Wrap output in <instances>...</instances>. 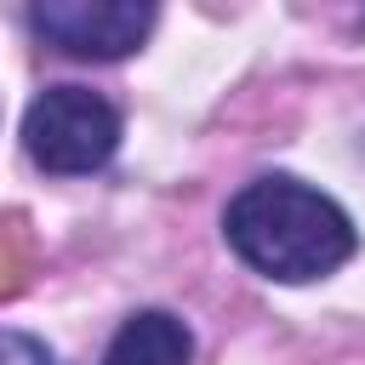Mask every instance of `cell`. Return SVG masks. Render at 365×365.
Listing matches in <instances>:
<instances>
[{
  "label": "cell",
  "mask_w": 365,
  "mask_h": 365,
  "mask_svg": "<svg viewBox=\"0 0 365 365\" xmlns=\"http://www.w3.org/2000/svg\"><path fill=\"white\" fill-rule=\"evenodd\" d=\"M114 143H120V114L91 86H51L23 114V148H29V160L46 165V171H57V177L97 171L114 154Z\"/></svg>",
  "instance_id": "cell-2"
},
{
  "label": "cell",
  "mask_w": 365,
  "mask_h": 365,
  "mask_svg": "<svg viewBox=\"0 0 365 365\" xmlns=\"http://www.w3.org/2000/svg\"><path fill=\"white\" fill-rule=\"evenodd\" d=\"M29 29L68 51V57H125L137 51V40L154 29V6L143 0H40L29 6Z\"/></svg>",
  "instance_id": "cell-3"
},
{
  "label": "cell",
  "mask_w": 365,
  "mask_h": 365,
  "mask_svg": "<svg viewBox=\"0 0 365 365\" xmlns=\"http://www.w3.org/2000/svg\"><path fill=\"white\" fill-rule=\"evenodd\" d=\"M222 234L257 274L285 279V285L325 279L359 245L348 211L336 200H325L319 188L297 182V177H257V182H245L228 200Z\"/></svg>",
  "instance_id": "cell-1"
},
{
  "label": "cell",
  "mask_w": 365,
  "mask_h": 365,
  "mask_svg": "<svg viewBox=\"0 0 365 365\" xmlns=\"http://www.w3.org/2000/svg\"><path fill=\"white\" fill-rule=\"evenodd\" d=\"M0 365H57V354L29 331H0Z\"/></svg>",
  "instance_id": "cell-5"
},
{
  "label": "cell",
  "mask_w": 365,
  "mask_h": 365,
  "mask_svg": "<svg viewBox=\"0 0 365 365\" xmlns=\"http://www.w3.org/2000/svg\"><path fill=\"white\" fill-rule=\"evenodd\" d=\"M188 354H194L188 325L165 308H143L114 331L103 365H188Z\"/></svg>",
  "instance_id": "cell-4"
}]
</instances>
